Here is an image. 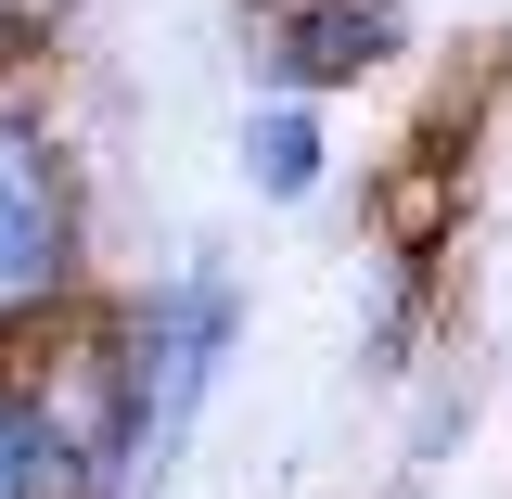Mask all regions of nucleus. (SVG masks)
Listing matches in <instances>:
<instances>
[{
	"label": "nucleus",
	"instance_id": "1",
	"mask_svg": "<svg viewBox=\"0 0 512 499\" xmlns=\"http://www.w3.org/2000/svg\"><path fill=\"white\" fill-rule=\"evenodd\" d=\"M231 282L218 269H180L154 308H141V333H128L116 359V448L128 474H167L180 461V436L205 423V384H218V359H231Z\"/></svg>",
	"mask_w": 512,
	"mask_h": 499
},
{
	"label": "nucleus",
	"instance_id": "2",
	"mask_svg": "<svg viewBox=\"0 0 512 499\" xmlns=\"http://www.w3.org/2000/svg\"><path fill=\"white\" fill-rule=\"evenodd\" d=\"M77 295V180L52 128L0 103V320H39Z\"/></svg>",
	"mask_w": 512,
	"mask_h": 499
},
{
	"label": "nucleus",
	"instance_id": "5",
	"mask_svg": "<svg viewBox=\"0 0 512 499\" xmlns=\"http://www.w3.org/2000/svg\"><path fill=\"white\" fill-rule=\"evenodd\" d=\"M0 499H26V423H13V397H0Z\"/></svg>",
	"mask_w": 512,
	"mask_h": 499
},
{
	"label": "nucleus",
	"instance_id": "3",
	"mask_svg": "<svg viewBox=\"0 0 512 499\" xmlns=\"http://www.w3.org/2000/svg\"><path fill=\"white\" fill-rule=\"evenodd\" d=\"M397 52V0H308L282 39H269V77L282 90H346Z\"/></svg>",
	"mask_w": 512,
	"mask_h": 499
},
{
	"label": "nucleus",
	"instance_id": "4",
	"mask_svg": "<svg viewBox=\"0 0 512 499\" xmlns=\"http://www.w3.org/2000/svg\"><path fill=\"white\" fill-rule=\"evenodd\" d=\"M244 167H256L269 205H308V192H320V116H308V103H269V116L244 128Z\"/></svg>",
	"mask_w": 512,
	"mask_h": 499
}]
</instances>
